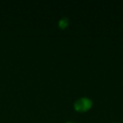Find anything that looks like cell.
Returning a JSON list of instances; mask_svg holds the SVG:
<instances>
[{
    "label": "cell",
    "mask_w": 123,
    "mask_h": 123,
    "mask_svg": "<svg viewBox=\"0 0 123 123\" xmlns=\"http://www.w3.org/2000/svg\"><path fill=\"white\" fill-rule=\"evenodd\" d=\"M68 26V19L66 17H62L60 21H59V27L61 29H64Z\"/></svg>",
    "instance_id": "2"
},
{
    "label": "cell",
    "mask_w": 123,
    "mask_h": 123,
    "mask_svg": "<svg viewBox=\"0 0 123 123\" xmlns=\"http://www.w3.org/2000/svg\"><path fill=\"white\" fill-rule=\"evenodd\" d=\"M66 123H76V122H73V121H68V122H66Z\"/></svg>",
    "instance_id": "3"
},
{
    "label": "cell",
    "mask_w": 123,
    "mask_h": 123,
    "mask_svg": "<svg viewBox=\"0 0 123 123\" xmlns=\"http://www.w3.org/2000/svg\"><path fill=\"white\" fill-rule=\"evenodd\" d=\"M92 107V100L88 97H80L74 102V110L79 112H86Z\"/></svg>",
    "instance_id": "1"
}]
</instances>
